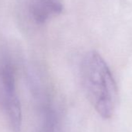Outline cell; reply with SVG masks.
<instances>
[{
  "instance_id": "1",
  "label": "cell",
  "mask_w": 132,
  "mask_h": 132,
  "mask_svg": "<svg viewBox=\"0 0 132 132\" xmlns=\"http://www.w3.org/2000/svg\"><path fill=\"white\" fill-rule=\"evenodd\" d=\"M81 80L86 95L103 119L113 117L118 92L113 76L103 57L96 51L86 54L81 64Z\"/></svg>"
},
{
  "instance_id": "2",
  "label": "cell",
  "mask_w": 132,
  "mask_h": 132,
  "mask_svg": "<svg viewBox=\"0 0 132 132\" xmlns=\"http://www.w3.org/2000/svg\"><path fill=\"white\" fill-rule=\"evenodd\" d=\"M0 106L11 132H20L23 115L16 84V70L12 56L0 51Z\"/></svg>"
},
{
  "instance_id": "3",
  "label": "cell",
  "mask_w": 132,
  "mask_h": 132,
  "mask_svg": "<svg viewBox=\"0 0 132 132\" xmlns=\"http://www.w3.org/2000/svg\"><path fill=\"white\" fill-rule=\"evenodd\" d=\"M38 110L37 132H58L59 117L47 91L41 84L31 88Z\"/></svg>"
},
{
  "instance_id": "4",
  "label": "cell",
  "mask_w": 132,
  "mask_h": 132,
  "mask_svg": "<svg viewBox=\"0 0 132 132\" xmlns=\"http://www.w3.org/2000/svg\"><path fill=\"white\" fill-rule=\"evenodd\" d=\"M27 10L36 24L43 25L61 13L63 6L60 0H27Z\"/></svg>"
}]
</instances>
